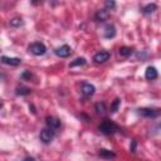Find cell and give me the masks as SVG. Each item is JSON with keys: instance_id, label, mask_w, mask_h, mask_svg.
Listing matches in <instances>:
<instances>
[{"instance_id": "1", "label": "cell", "mask_w": 161, "mask_h": 161, "mask_svg": "<svg viewBox=\"0 0 161 161\" xmlns=\"http://www.w3.org/2000/svg\"><path fill=\"white\" fill-rule=\"evenodd\" d=\"M98 130H99L102 133H104V135H112V133H114V132L118 131V126H117L114 122L109 121V119H104V121L99 125Z\"/></svg>"}, {"instance_id": "2", "label": "cell", "mask_w": 161, "mask_h": 161, "mask_svg": "<svg viewBox=\"0 0 161 161\" xmlns=\"http://www.w3.org/2000/svg\"><path fill=\"white\" fill-rule=\"evenodd\" d=\"M29 50L34 54V55H43V54H45V52H47V48H45V45L43 44V43H40V42H35V43H33L30 47H29Z\"/></svg>"}, {"instance_id": "3", "label": "cell", "mask_w": 161, "mask_h": 161, "mask_svg": "<svg viewBox=\"0 0 161 161\" xmlns=\"http://www.w3.org/2000/svg\"><path fill=\"white\" fill-rule=\"evenodd\" d=\"M138 114H141L142 117H147V118H155L160 114V111L158 109H155V108H147V107H143V108H140L138 109Z\"/></svg>"}, {"instance_id": "4", "label": "cell", "mask_w": 161, "mask_h": 161, "mask_svg": "<svg viewBox=\"0 0 161 161\" xmlns=\"http://www.w3.org/2000/svg\"><path fill=\"white\" fill-rule=\"evenodd\" d=\"M39 137H40V141L43 143H49V142H52V140L54 137V131L50 128H43L40 131Z\"/></svg>"}, {"instance_id": "5", "label": "cell", "mask_w": 161, "mask_h": 161, "mask_svg": "<svg viewBox=\"0 0 161 161\" xmlns=\"http://www.w3.org/2000/svg\"><path fill=\"white\" fill-rule=\"evenodd\" d=\"M54 53L59 57V58H67V57H69L70 55V53H72V49H70V47L69 45H62V47H59V48H57L55 50H54Z\"/></svg>"}, {"instance_id": "6", "label": "cell", "mask_w": 161, "mask_h": 161, "mask_svg": "<svg viewBox=\"0 0 161 161\" xmlns=\"http://www.w3.org/2000/svg\"><path fill=\"white\" fill-rule=\"evenodd\" d=\"M109 57H111V54L108 53V52H106V50H101V52H98V53H96L94 54V57H93V60L96 62V63H104V62H107L108 59H109Z\"/></svg>"}, {"instance_id": "7", "label": "cell", "mask_w": 161, "mask_h": 161, "mask_svg": "<svg viewBox=\"0 0 161 161\" xmlns=\"http://www.w3.org/2000/svg\"><path fill=\"white\" fill-rule=\"evenodd\" d=\"M157 75H158V73H157V70H156L155 67H147L146 68V72H145V78L146 79L153 80V79L157 78Z\"/></svg>"}, {"instance_id": "8", "label": "cell", "mask_w": 161, "mask_h": 161, "mask_svg": "<svg viewBox=\"0 0 161 161\" xmlns=\"http://www.w3.org/2000/svg\"><path fill=\"white\" fill-rule=\"evenodd\" d=\"M47 126H48V128H50L53 131L58 130L60 126V121L55 117H47Z\"/></svg>"}, {"instance_id": "9", "label": "cell", "mask_w": 161, "mask_h": 161, "mask_svg": "<svg viewBox=\"0 0 161 161\" xmlns=\"http://www.w3.org/2000/svg\"><path fill=\"white\" fill-rule=\"evenodd\" d=\"M1 62L4 64H9V65H19L21 63V59L20 58H11V57L3 55L1 57Z\"/></svg>"}, {"instance_id": "10", "label": "cell", "mask_w": 161, "mask_h": 161, "mask_svg": "<svg viewBox=\"0 0 161 161\" xmlns=\"http://www.w3.org/2000/svg\"><path fill=\"white\" fill-rule=\"evenodd\" d=\"M94 91H96V88H94V86L91 84V83H84V84L82 86V93H83L84 96H87V97L93 96V94H94Z\"/></svg>"}, {"instance_id": "11", "label": "cell", "mask_w": 161, "mask_h": 161, "mask_svg": "<svg viewBox=\"0 0 161 161\" xmlns=\"http://www.w3.org/2000/svg\"><path fill=\"white\" fill-rule=\"evenodd\" d=\"M103 35H104V38H107V39L113 38V36L116 35V26H114L113 24H108V25L104 28Z\"/></svg>"}, {"instance_id": "12", "label": "cell", "mask_w": 161, "mask_h": 161, "mask_svg": "<svg viewBox=\"0 0 161 161\" xmlns=\"http://www.w3.org/2000/svg\"><path fill=\"white\" fill-rule=\"evenodd\" d=\"M108 15H109V11H108L107 9H102V10H98V11L96 13L94 19H96L97 21H104V20H107Z\"/></svg>"}, {"instance_id": "13", "label": "cell", "mask_w": 161, "mask_h": 161, "mask_svg": "<svg viewBox=\"0 0 161 161\" xmlns=\"http://www.w3.org/2000/svg\"><path fill=\"white\" fill-rule=\"evenodd\" d=\"M132 52H133V49L132 48H128V47H122L121 49H119V55L121 57H123V58H127V57H130L131 54H132Z\"/></svg>"}, {"instance_id": "14", "label": "cell", "mask_w": 161, "mask_h": 161, "mask_svg": "<svg viewBox=\"0 0 161 161\" xmlns=\"http://www.w3.org/2000/svg\"><path fill=\"white\" fill-rule=\"evenodd\" d=\"M156 9H157V5H156V4H147V5L142 9V13L146 14V15H147V14H152Z\"/></svg>"}, {"instance_id": "15", "label": "cell", "mask_w": 161, "mask_h": 161, "mask_svg": "<svg viewBox=\"0 0 161 161\" xmlns=\"http://www.w3.org/2000/svg\"><path fill=\"white\" fill-rule=\"evenodd\" d=\"M99 155H101L102 157H106V158H111V157H114V156H116L114 152H112V151H109V150H106V148L99 150Z\"/></svg>"}, {"instance_id": "16", "label": "cell", "mask_w": 161, "mask_h": 161, "mask_svg": "<svg viewBox=\"0 0 161 161\" xmlns=\"http://www.w3.org/2000/svg\"><path fill=\"white\" fill-rule=\"evenodd\" d=\"M20 25H23V19H21V18H14L13 20H10V26L18 28V26H20Z\"/></svg>"}, {"instance_id": "17", "label": "cell", "mask_w": 161, "mask_h": 161, "mask_svg": "<svg viewBox=\"0 0 161 161\" xmlns=\"http://www.w3.org/2000/svg\"><path fill=\"white\" fill-rule=\"evenodd\" d=\"M84 64H86V59L84 58H77L69 64V67H77V65H84Z\"/></svg>"}, {"instance_id": "18", "label": "cell", "mask_w": 161, "mask_h": 161, "mask_svg": "<svg viewBox=\"0 0 161 161\" xmlns=\"http://www.w3.org/2000/svg\"><path fill=\"white\" fill-rule=\"evenodd\" d=\"M30 93V89L26 88V87H18L16 88V94H20V96H26Z\"/></svg>"}, {"instance_id": "19", "label": "cell", "mask_w": 161, "mask_h": 161, "mask_svg": "<svg viewBox=\"0 0 161 161\" xmlns=\"http://www.w3.org/2000/svg\"><path fill=\"white\" fill-rule=\"evenodd\" d=\"M119 104H121V99L119 98H116L114 101H113V103L111 104V112H117L118 111V107H119Z\"/></svg>"}, {"instance_id": "20", "label": "cell", "mask_w": 161, "mask_h": 161, "mask_svg": "<svg viewBox=\"0 0 161 161\" xmlns=\"http://www.w3.org/2000/svg\"><path fill=\"white\" fill-rule=\"evenodd\" d=\"M96 111H97L98 113H104V111H106L104 103H97V104H96Z\"/></svg>"}, {"instance_id": "21", "label": "cell", "mask_w": 161, "mask_h": 161, "mask_svg": "<svg viewBox=\"0 0 161 161\" xmlns=\"http://www.w3.org/2000/svg\"><path fill=\"white\" fill-rule=\"evenodd\" d=\"M104 6H106L104 9H107V10H112V9H114L116 3H114V1H109V0H108V1H106V3H104Z\"/></svg>"}, {"instance_id": "22", "label": "cell", "mask_w": 161, "mask_h": 161, "mask_svg": "<svg viewBox=\"0 0 161 161\" xmlns=\"http://www.w3.org/2000/svg\"><path fill=\"white\" fill-rule=\"evenodd\" d=\"M132 152H136V141H132Z\"/></svg>"}, {"instance_id": "23", "label": "cell", "mask_w": 161, "mask_h": 161, "mask_svg": "<svg viewBox=\"0 0 161 161\" xmlns=\"http://www.w3.org/2000/svg\"><path fill=\"white\" fill-rule=\"evenodd\" d=\"M23 161H35V158L34 157H25Z\"/></svg>"}]
</instances>
